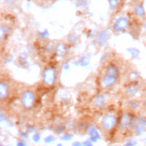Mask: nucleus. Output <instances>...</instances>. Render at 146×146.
<instances>
[{"label": "nucleus", "mask_w": 146, "mask_h": 146, "mask_svg": "<svg viewBox=\"0 0 146 146\" xmlns=\"http://www.w3.org/2000/svg\"><path fill=\"white\" fill-rule=\"evenodd\" d=\"M55 70L54 68H47L45 69L43 74V80L45 84L48 86L52 85L55 79Z\"/></svg>", "instance_id": "1"}, {"label": "nucleus", "mask_w": 146, "mask_h": 146, "mask_svg": "<svg viewBox=\"0 0 146 146\" xmlns=\"http://www.w3.org/2000/svg\"><path fill=\"white\" fill-rule=\"evenodd\" d=\"M21 100L22 105L24 107L26 108H30L34 104L35 96L32 92L26 91L22 94Z\"/></svg>", "instance_id": "2"}, {"label": "nucleus", "mask_w": 146, "mask_h": 146, "mask_svg": "<svg viewBox=\"0 0 146 146\" xmlns=\"http://www.w3.org/2000/svg\"><path fill=\"white\" fill-rule=\"evenodd\" d=\"M116 123V119L114 116L112 115H106L103 119L102 125L104 129L110 130L115 126Z\"/></svg>", "instance_id": "3"}, {"label": "nucleus", "mask_w": 146, "mask_h": 146, "mask_svg": "<svg viewBox=\"0 0 146 146\" xmlns=\"http://www.w3.org/2000/svg\"><path fill=\"white\" fill-rule=\"evenodd\" d=\"M128 25V21L124 17L119 18L115 22L113 29L116 31H121L125 30Z\"/></svg>", "instance_id": "4"}, {"label": "nucleus", "mask_w": 146, "mask_h": 146, "mask_svg": "<svg viewBox=\"0 0 146 146\" xmlns=\"http://www.w3.org/2000/svg\"><path fill=\"white\" fill-rule=\"evenodd\" d=\"M132 119L128 113L124 114L119 120V125L121 128H126L131 124Z\"/></svg>", "instance_id": "5"}, {"label": "nucleus", "mask_w": 146, "mask_h": 146, "mask_svg": "<svg viewBox=\"0 0 146 146\" xmlns=\"http://www.w3.org/2000/svg\"><path fill=\"white\" fill-rule=\"evenodd\" d=\"M88 132L90 137V140L92 142H96L100 138V136L95 127L89 126L88 127Z\"/></svg>", "instance_id": "6"}, {"label": "nucleus", "mask_w": 146, "mask_h": 146, "mask_svg": "<svg viewBox=\"0 0 146 146\" xmlns=\"http://www.w3.org/2000/svg\"><path fill=\"white\" fill-rule=\"evenodd\" d=\"M116 80H117V77L106 74L103 77L102 82L105 86L107 87H110L113 86L116 83Z\"/></svg>", "instance_id": "7"}, {"label": "nucleus", "mask_w": 146, "mask_h": 146, "mask_svg": "<svg viewBox=\"0 0 146 146\" xmlns=\"http://www.w3.org/2000/svg\"><path fill=\"white\" fill-rule=\"evenodd\" d=\"M93 104L98 108H102L104 106L105 99L103 95H98L93 99Z\"/></svg>", "instance_id": "8"}, {"label": "nucleus", "mask_w": 146, "mask_h": 146, "mask_svg": "<svg viewBox=\"0 0 146 146\" xmlns=\"http://www.w3.org/2000/svg\"><path fill=\"white\" fill-rule=\"evenodd\" d=\"M108 32L106 30H103L100 33L98 39V42L99 46H103L106 44L108 38Z\"/></svg>", "instance_id": "9"}, {"label": "nucleus", "mask_w": 146, "mask_h": 146, "mask_svg": "<svg viewBox=\"0 0 146 146\" xmlns=\"http://www.w3.org/2000/svg\"><path fill=\"white\" fill-rule=\"evenodd\" d=\"M55 51L56 55L59 56H62L64 55L67 51V48L66 46H65L63 43H59L56 45L55 48Z\"/></svg>", "instance_id": "10"}, {"label": "nucleus", "mask_w": 146, "mask_h": 146, "mask_svg": "<svg viewBox=\"0 0 146 146\" xmlns=\"http://www.w3.org/2000/svg\"><path fill=\"white\" fill-rule=\"evenodd\" d=\"M137 91L138 87L134 83H132L131 84H129L127 88V92L128 95L130 96H134L136 94Z\"/></svg>", "instance_id": "11"}, {"label": "nucleus", "mask_w": 146, "mask_h": 146, "mask_svg": "<svg viewBox=\"0 0 146 146\" xmlns=\"http://www.w3.org/2000/svg\"><path fill=\"white\" fill-rule=\"evenodd\" d=\"M118 72H118L117 67L115 64H111L108 66L107 68L106 74L117 77L118 75Z\"/></svg>", "instance_id": "12"}, {"label": "nucleus", "mask_w": 146, "mask_h": 146, "mask_svg": "<svg viewBox=\"0 0 146 146\" xmlns=\"http://www.w3.org/2000/svg\"><path fill=\"white\" fill-rule=\"evenodd\" d=\"M8 95V87L7 85L1 82L0 83V98L1 99L7 97Z\"/></svg>", "instance_id": "13"}, {"label": "nucleus", "mask_w": 146, "mask_h": 146, "mask_svg": "<svg viewBox=\"0 0 146 146\" xmlns=\"http://www.w3.org/2000/svg\"><path fill=\"white\" fill-rule=\"evenodd\" d=\"M90 61V56L88 55H84L80 58V60L78 62H77V65L82 67H85L88 64Z\"/></svg>", "instance_id": "14"}, {"label": "nucleus", "mask_w": 146, "mask_h": 146, "mask_svg": "<svg viewBox=\"0 0 146 146\" xmlns=\"http://www.w3.org/2000/svg\"><path fill=\"white\" fill-rule=\"evenodd\" d=\"M127 51L131 55V56H132V59H133L137 58L139 56V54H140L139 51L137 49L133 48V47L128 48L127 49Z\"/></svg>", "instance_id": "15"}, {"label": "nucleus", "mask_w": 146, "mask_h": 146, "mask_svg": "<svg viewBox=\"0 0 146 146\" xmlns=\"http://www.w3.org/2000/svg\"><path fill=\"white\" fill-rule=\"evenodd\" d=\"M135 14L139 17H141L144 15V11L143 6L140 4L136 5L135 7Z\"/></svg>", "instance_id": "16"}, {"label": "nucleus", "mask_w": 146, "mask_h": 146, "mask_svg": "<svg viewBox=\"0 0 146 146\" xmlns=\"http://www.w3.org/2000/svg\"><path fill=\"white\" fill-rule=\"evenodd\" d=\"M139 79V74L136 72H132L129 75V79L132 82L134 83L138 80Z\"/></svg>", "instance_id": "17"}, {"label": "nucleus", "mask_w": 146, "mask_h": 146, "mask_svg": "<svg viewBox=\"0 0 146 146\" xmlns=\"http://www.w3.org/2000/svg\"><path fill=\"white\" fill-rule=\"evenodd\" d=\"M9 27L6 26H2L0 28V38L1 40L3 39L6 33L9 32Z\"/></svg>", "instance_id": "18"}, {"label": "nucleus", "mask_w": 146, "mask_h": 146, "mask_svg": "<svg viewBox=\"0 0 146 146\" xmlns=\"http://www.w3.org/2000/svg\"><path fill=\"white\" fill-rule=\"evenodd\" d=\"M68 40L70 43H76L79 40L78 36L75 34L72 33L68 36Z\"/></svg>", "instance_id": "19"}, {"label": "nucleus", "mask_w": 146, "mask_h": 146, "mask_svg": "<svg viewBox=\"0 0 146 146\" xmlns=\"http://www.w3.org/2000/svg\"><path fill=\"white\" fill-rule=\"evenodd\" d=\"M108 3L110 7L112 10H115L118 6L119 0H109Z\"/></svg>", "instance_id": "20"}, {"label": "nucleus", "mask_w": 146, "mask_h": 146, "mask_svg": "<svg viewBox=\"0 0 146 146\" xmlns=\"http://www.w3.org/2000/svg\"><path fill=\"white\" fill-rule=\"evenodd\" d=\"M137 144V141L135 139H131L128 140L124 146H136Z\"/></svg>", "instance_id": "21"}, {"label": "nucleus", "mask_w": 146, "mask_h": 146, "mask_svg": "<svg viewBox=\"0 0 146 146\" xmlns=\"http://www.w3.org/2000/svg\"><path fill=\"white\" fill-rule=\"evenodd\" d=\"M26 55L25 53L21 54L19 56V62L22 64H26L27 63V59H26Z\"/></svg>", "instance_id": "22"}, {"label": "nucleus", "mask_w": 146, "mask_h": 146, "mask_svg": "<svg viewBox=\"0 0 146 146\" xmlns=\"http://www.w3.org/2000/svg\"><path fill=\"white\" fill-rule=\"evenodd\" d=\"M48 35H49V33H48V31L46 30H44L43 31L39 33V34H38V36L41 38H46L48 37Z\"/></svg>", "instance_id": "23"}, {"label": "nucleus", "mask_w": 146, "mask_h": 146, "mask_svg": "<svg viewBox=\"0 0 146 146\" xmlns=\"http://www.w3.org/2000/svg\"><path fill=\"white\" fill-rule=\"evenodd\" d=\"M128 104L131 107H132L133 108H135V109H136L139 107V104L137 102L134 100L128 101Z\"/></svg>", "instance_id": "24"}, {"label": "nucleus", "mask_w": 146, "mask_h": 146, "mask_svg": "<svg viewBox=\"0 0 146 146\" xmlns=\"http://www.w3.org/2000/svg\"><path fill=\"white\" fill-rule=\"evenodd\" d=\"M72 138V136L71 135L66 133L61 137V140L63 141H70V140H71Z\"/></svg>", "instance_id": "25"}, {"label": "nucleus", "mask_w": 146, "mask_h": 146, "mask_svg": "<svg viewBox=\"0 0 146 146\" xmlns=\"http://www.w3.org/2000/svg\"><path fill=\"white\" fill-rule=\"evenodd\" d=\"M54 141V137L52 135H48L44 139V141L45 143H52Z\"/></svg>", "instance_id": "26"}, {"label": "nucleus", "mask_w": 146, "mask_h": 146, "mask_svg": "<svg viewBox=\"0 0 146 146\" xmlns=\"http://www.w3.org/2000/svg\"><path fill=\"white\" fill-rule=\"evenodd\" d=\"M53 49V45L51 43H48L45 47V51L47 52H51Z\"/></svg>", "instance_id": "27"}, {"label": "nucleus", "mask_w": 146, "mask_h": 146, "mask_svg": "<svg viewBox=\"0 0 146 146\" xmlns=\"http://www.w3.org/2000/svg\"><path fill=\"white\" fill-rule=\"evenodd\" d=\"M33 140L34 142H38L40 140V136L38 133H35L33 136Z\"/></svg>", "instance_id": "28"}, {"label": "nucleus", "mask_w": 146, "mask_h": 146, "mask_svg": "<svg viewBox=\"0 0 146 146\" xmlns=\"http://www.w3.org/2000/svg\"><path fill=\"white\" fill-rule=\"evenodd\" d=\"M97 35V31L95 30H91L88 33V36L90 38H95Z\"/></svg>", "instance_id": "29"}, {"label": "nucleus", "mask_w": 146, "mask_h": 146, "mask_svg": "<svg viewBox=\"0 0 146 146\" xmlns=\"http://www.w3.org/2000/svg\"><path fill=\"white\" fill-rule=\"evenodd\" d=\"M19 135L22 138H26L28 136L29 134H28V133L27 132L21 131L19 132Z\"/></svg>", "instance_id": "30"}, {"label": "nucleus", "mask_w": 146, "mask_h": 146, "mask_svg": "<svg viewBox=\"0 0 146 146\" xmlns=\"http://www.w3.org/2000/svg\"><path fill=\"white\" fill-rule=\"evenodd\" d=\"M64 131V127L63 126H62V125L58 126V127H57L56 128V132L58 133H62Z\"/></svg>", "instance_id": "31"}, {"label": "nucleus", "mask_w": 146, "mask_h": 146, "mask_svg": "<svg viewBox=\"0 0 146 146\" xmlns=\"http://www.w3.org/2000/svg\"><path fill=\"white\" fill-rule=\"evenodd\" d=\"M83 145L84 146H93L92 144V141L91 140H86L83 143Z\"/></svg>", "instance_id": "32"}, {"label": "nucleus", "mask_w": 146, "mask_h": 146, "mask_svg": "<svg viewBox=\"0 0 146 146\" xmlns=\"http://www.w3.org/2000/svg\"><path fill=\"white\" fill-rule=\"evenodd\" d=\"M17 146H26V144L24 141H19L17 143Z\"/></svg>", "instance_id": "33"}, {"label": "nucleus", "mask_w": 146, "mask_h": 146, "mask_svg": "<svg viewBox=\"0 0 146 146\" xmlns=\"http://www.w3.org/2000/svg\"><path fill=\"white\" fill-rule=\"evenodd\" d=\"M83 143L79 141H75L72 144V146H83Z\"/></svg>", "instance_id": "34"}, {"label": "nucleus", "mask_w": 146, "mask_h": 146, "mask_svg": "<svg viewBox=\"0 0 146 146\" xmlns=\"http://www.w3.org/2000/svg\"><path fill=\"white\" fill-rule=\"evenodd\" d=\"M27 128L28 131H30V132H33L35 130L34 127H33L32 125H27Z\"/></svg>", "instance_id": "35"}, {"label": "nucleus", "mask_w": 146, "mask_h": 146, "mask_svg": "<svg viewBox=\"0 0 146 146\" xmlns=\"http://www.w3.org/2000/svg\"><path fill=\"white\" fill-rule=\"evenodd\" d=\"M63 69L65 70H68L70 69V64L68 63H66L63 65Z\"/></svg>", "instance_id": "36"}, {"label": "nucleus", "mask_w": 146, "mask_h": 146, "mask_svg": "<svg viewBox=\"0 0 146 146\" xmlns=\"http://www.w3.org/2000/svg\"><path fill=\"white\" fill-rule=\"evenodd\" d=\"M7 4L9 5H12L14 3V0H5Z\"/></svg>", "instance_id": "37"}, {"label": "nucleus", "mask_w": 146, "mask_h": 146, "mask_svg": "<svg viewBox=\"0 0 146 146\" xmlns=\"http://www.w3.org/2000/svg\"><path fill=\"white\" fill-rule=\"evenodd\" d=\"M12 60H13L12 58H8L7 59H6V62H7V63H10Z\"/></svg>", "instance_id": "38"}, {"label": "nucleus", "mask_w": 146, "mask_h": 146, "mask_svg": "<svg viewBox=\"0 0 146 146\" xmlns=\"http://www.w3.org/2000/svg\"><path fill=\"white\" fill-rule=\"evenodd\" d=\"M143 142H144L145 143H146V136H145V137H144V139H143Z\"/></svg>", "instance_id": "39"}, {"label": "nucleus", "mask_w": 146, "mask_h": 146, "mask_svg": "<svg viewBox=\"0 0 146 146\" xmlns=\"http://www.w3.org/2000/svg\"><path fill=\"white\" fill-rule=\"evenodd\" d=\"M143 27H144V29L146 30V23H145V24H144V26H143Z\"/></svg>", "instance_id": "40"}, {"label": "nucleus", "mask_w": 146, "mask_h": 146, "mask_svg": "<svg viewBox=\"0 0 146 146\" xmlns=\"http://www.w3.org/2000/svg\"><path fill=\"white\" fill-rule=\"evenodd\" d=\"M56 146H63V145L62 144H58Z\"/></svg>", "instance_id": "41"}, {"label": "nucleus", "mask_w": 146, "mask_h": 146, "mask_svg": "<svg viewBox=\"0 0 146 146\" xmlns=\"http://www.w3.org/2000/svg\"><path fill=\"white\" fill-rule=\"evenodd\" d=\"M144 105H145V107H146V99H145V101H144Z\"/></svg>", "instance_id": "42"}, {"label": "nucleus", "mask_w": 146, "mask_h": 146, "mask_svg": "<svg viewBox=\"0 0 146 146\" xmlns=\"http://www.w3.org/2000/svg\"><path fill=\"white\" fill-rule=\"evenodd\" d=\"M145 95H146V89H145Z\"/></svg>", "instance_id": "43"}, {"label": "nucleus", "mask_w": 146, "mask_h": 146, "mask_svg": "<svg viewBox=\"0 0 146 146\" xmlns=\"http://www.w3.org/2000/svg\"><path fill=\"white\" fill-rule=\"evenodd\" d=\"M127 1H129V0H127Z\"/></svg>", "instance_id": "44"}]
</instances>
